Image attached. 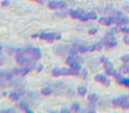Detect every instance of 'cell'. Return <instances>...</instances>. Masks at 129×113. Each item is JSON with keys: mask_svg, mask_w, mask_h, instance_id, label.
Wrapping results in <instances>:
<instances>
[{"mask_svg": "<svg viewBox=\"0 0 129 113\" xmlns=\"http://www.w3.org/2000/svg\"><path fill=\"white\" fill-rule=\"evenodd\" d=\"M94 79H95L96 82L101 83V84L105 85V86H109V85L111 84V80H110L107 76L102 75V73H98V75H95L94 76Z\"/></svg>", "mask_w": 129, "mask_h": 113, "instance_id": "52a82bcc", "label": "cell"}, {"mask_svg": "<svg viewBox=\"0 0 129 113\" xmlns=\"http://www.w3.org/2000/svg\"><path fill=\"white\" fill-rule=\"evenodd\" d=\"M58 7L60 9H66L67 8V4L64 1H58Z\"/></svg>", "mask_w": 129, "mask_h": 113, "instance_id": "cb8c5ba5", "label": "cell"}, {"mask_svg": "<svg viewBox=\"0 0 129 113\" xmlns=\"http://www.w3.org/2000/svg\"><path fill=\"white\" fill-rule=\"evenodd\" d=\"M83 13H84V10H83L82 8H79V9H70V10H69V15H70L73 18H76V19H79V17L82 16Z\"/></svg>", "mask_w": 129, "mask_h": 113, "instance_id": "30bf717a", "label": "cell"}, {"mask_svg": "<svg viewBox=\"0 0 129 113\" xmlns=\"http://www.w3.org/2000/svg\"><path fill=\"white\" fill-rule=\"evenodd\" d=\"M88 101L91 103H93V104H95V103L99 101V96L96 95V94H94V93L89 94V95H88Z\"/></svg>", "mask_w": 129, "mask_h": 113, "instance_id": "e0dca14e", "label": "cell"}, {"mask_svg": "<svg viewBox=\"0 0 129 113\" xmlns=\"http://www.w3.org/2000/svg\"><path fill=\"white\" fill-rule=\"evenodd\" d=\"M66 62L69 64L71 69L75 70H80V64L79 62H82V58H79L77 54H69L66 59Z\"/></svg>", "mask_w": 129, "mask_h": 113, "instance_id": "7a4b0ae2", "label": "cell"}, {"mask_svg": "<svg viewBox=\"0 0 129 113\" xmlns=\"http://www.w3.org/2000/svg\"><path fill=\"white\" fill-rule=\"evenodd\" d=\"M2 5H4V6H8V5H9V1H8V0H6V1L2 2Z\"/></svg>", "mask_w": 129, "mask_h": 113, "instance_id": "1f68e13d", "label": "cell"}, {"mask_svg": "<svg viewBox=\"0 0 129 113\" xmlns=\"http://www.w3.org/2000/svg\"><path fill=\"white\" fill-rule=\"evenodd\" d=\"M71 110H73V111H75V112L80 111V105L78 104V103H74V104L71 105Z\"/></svg>", "mask_w": 129, "mask_h": 113, "instance_id": "603a6c76", "label": "cell"}, {"mask_svg": "<svg viewBox=\"0 0 129 113\" xmlns=\"http://www.w3.org/2000/svg\"><path fill=\"white\" fill-rule=\"evenodd\" d=\"M48 7H49L50 9H58V1L57 0H52V1H50L49 4H48Z\"/></svg>", "mask_w": 129, "mask_h": 113, "instance_id": "ffe728a7", "label": "cell"}, {"mask_svg": "<svg viewBox=\"0 0 129 113\" xmlns=\"http://www.w3.org/2000/svg\"><path fill=\"white\" fill-rule=\"evenodd\" d=\"M121 61H122L123 63H129V56H128V54H127V56L121 57Z\"/></svg>", "mask_w": 129, "mask_h": 113, "instance_id": "d4e9b609", "label": "cell"}, {"mask_svg": "<svg viewBox=\"0 0 129 113\" xmlns=\"http://www.w3.org/2000/svg\"><path fill=\"white\" fill-rule=\"evenodd\" d=\"M104 68H105V72H107L108 75H112V76H113V73H114V71H116V70H114L112 63L108 59L104 61Z\"/></svg>", "mask_w": 129, "mask_h": 113, "instance_id": "9c48e42d", "label": "cell"}, {"mask_svg": "<svg viewBox=\"0 0 129 113\" xmlns=\"http://www.w3.org/2000/svg\"><path fill=\"white\" fill-rule=\"evenodd\" d=\"M116 79H117V82H118L119 84L125 85V86L129 87V78H126V77H122V76H120V77L116 78Z\"/></svg>", "mask_w": 129, "mask_h": 113, "instance_id": "5bb4252c", "label": "cell"}, {"mask_svg": "<svg viewBox=\"0 0 129 113\" xmlns=\"http://www.w3.org/2000/svg\"><path fill=\"white\" fill-rule=\"evenodd\" d=\"M103 48V42H96L93 45H89V51H99Z\"/></svg>", "mask_w": 129, "mask_h": 113, "instance_id": "4fadbf2b", "label": "cell"}, {"mask_svg": "<svg viewBox=\"0 0 129 113\" xmlns=\"http://www.w3.org/2000/svg\"><path fill=\"white\" fill-rule=\"evenodd\" d=\"M19 105H20V107H22L24 111H26L27 113H32V112H33L32 110H29V106L26 104V102H24V101H22V102L19 103Z\"/></svg>", "mask_w": 129, "mask_h": 113, "instance_id": "d6986e66", "label": "cell"}, {"mask_svg": "<svg viewBox=\"0 0 129 113\" xmlns=\"http://www.w3.org/2000/svg\"><path fill=\"white\" fill-rule=\"evenodd\" d=\"M39 37L42 39V40L49 41V42H53L56 40H60L61 39V34L59 33H54V32H51V33H48V32H43L39 35Z\"/></svg>", "mask_w": 129, "mask_h": 113, "instance_id": "277c9868", "label": "cell"}, {"mask_svg": "<svg viewBox=\"0 0 129 113\" xmlns=\"http://www.w3.org/2000/svg\"><path fill=\"white\" fill-rule=\"evenodd\" d=\"M39 35H40V34H33V35H32V37H33V39H36V37H39Z\"/></svg>", "mask_w": 129, "mask_h": 113, "instance_id": "d6a6232c", "label": "cell"}, {"mask_svg": "<svg viewBox=\"0 0 129 113\" xmlns=\"http://www.w3.org/2000/svg\"><path fill=\"white\" fill-rule=\"evenodd\" d=\"M77 93L79 94L80 96H85V95H86V93H87V88L85 86H78Z\"/></svg>", "mask_w": 129, "mask_h": 113, "instance_id": "ac0fdd59", "label": "cell"}, {"mask_svg": "<svg viewBox=\"0 0 129 113\" xmlns=\"http://www.w3.org/2000/svg\"><path fill=\"white\" fill-rule=\"evenodd\" d=\"M80 76H82L83 78H87V77H88V70H85V69H84V70L80 72Z\"/></svg>", "mask_w": 129, "mask_h": 113, "instance_id": "4316f807", "label": "cell"}, {"mask_svg": "<svg viewBox=\"0 0 129 113\" xmlns=\"http://www.w3.org/2000/svg\"><path fill=\"white\" fill-rule=\"evenodd\" d=\"M103 43H104V45H107L109 48H113L118 44L117 43V39L114 37V35H110V34H108V35H105L103 37Z\"/></svg>", "mask_w": 129, "mask_h": 113, "instance_id": "8992f818", "label": "cell"}, {"mask_svg": "<svg viewBox=\"0 0 129 113\" xmlns=\"http://www.w3.org/2000/svg\"><path fill=\"white\" fill-rule=\"evenodd\" d=\"M123 42H125L126 44H129V37L128 36H125V37H123Z\"/></svg>", "mask_w": 129, "mask_h": 113, "instance_id": "4dcf8cb0", "label": "cell"}, {"mask_svg": "<svg viewBox=\"0 0 129 113\" xmlns=\"http://www.w3.org/2000/svg\"><path fill=\"white\" fill-rule=\"evenodd\" d=\"M35 69H36V71H41L43 69V66L41 63H39V64H36V67H35Z\"/></svg>", "mask_w": 129, "mask_h": 113, "instance_id": "f1b7e54d", "label": "cell"}, {"mask_svg": "<svg viewBox=\"0 0 129 113\" xmlns=\"http://www.w3.org/2000/svg\"><path fill=\"white\" fill-rule=\"evenodd\" d=\"M88 33L89 34H96V33H98V28H91L88 31Z\"/></svg>", "mask_w": 129, "mask_h": 113, "instance_id": "f546056e", "label": "cell"}, {"mask_svg": "<svg viewBox=\"0 0 129 113\" xmlns=\"http://www.w3.org/2000/svg\"><path fill=\"white\" fill-rule=\"evenodd\" d=\"M80 70H75V69L71 68H64V67H56V68L52 69L51 73L56 77H59V76H69V75H74V76H79Z\"/></svg>", "mask_w": 129, "mask_h": 113, "instance_id": "6da1fadb", "label": "cell"}, {"mask_svg": "<svg viewBox=\"0 0 129 113\" xmlns=\"http://www.w3.org/2000/svg\"><path fill=\"white\" fill-rule=\"evenodd\" d=\"M13 72H14V75H20V69L19 68H15L13 70Z\"/></svg>", "mask_w": 129, "mask_h": 113, "instance_id": "83f0119b", "label": "cell"}, {"mask_svg": "<svg viewBox=\"0 0 129 113\" xmlns=\"http://www.w3.org/2000/svg\"><path fill=\"white\" fill-rule=\"evenodd\" d=\"M126 96H120V97H116L113 101H112V104H113L114 107H120L121 104H122V102L126 100Z\"/></svg>", "mask_w": 129, "mask_h": 113, "instance_id": "7c38bea8", "label": "cell"}, {"mask_svg": "<svg viewBox=\"0 0 129 113\" xmlns=\"http://www.w3.org/2000/svg\"><path fill=\"white\" fill-rule=\"evenodd\" d=\"M25 52H26V54L31 58L33 61H38V60H40L41 57H42V52L40 51V49L34 48V47L26 48V49H25Z\"/></svg>", "mask_w": 129, "mask_h": 113, "instance_id": "3957f363", "label": "cell"}, {"mask_svg": "<svg viewBox=\"0 0 129 113\" xmlns=\"http://www.w3.org/2000/svg\"><path fill=\"white\" fill-rule=\"evenodd\" d=\"M20 92H18V91H13L10 94H9V97H10V100H14V101H16V100H18V98L20 97Z\"/></svg>", "mask_w": 129, "mask_h": 113, "instance_id": "9a60e30c", "label": "cell"}, {"mask_svg": "<svg viewBox=\"0 0 129 113\" xmlns=\"http://www.w3.org/2000/svg\"><path fill=\"white\" fill-rule=\"evenodd\" d=\"M96 18H98V14L94 13V11H89V13H83L82 16L79 17V19L83 20V22H86V20L96 19Z\"/></svg>", "mask_w": 129, "mask_h": 113, "instance_id": "ba28073f", "label": "cell"}, {"mask_svg": "<svg viewBox=\"0 0 129 113\" xmlns=\"http://www.w3.org/2000/svg\"><path fill=\"white\" fill-rule=\"evenodd\" d=\"M1 50H2V47H1V45H0V51H1Z\"/></svg>", "mask_w": 129, "mask_h": 113, "instance_id": "836d02e7", "label": "cell"}, {"mask_svg": "<svg viewBox=\"0 0 129 113\" xmlns=\"http://www.w3.org/2000/svg\"><path fill=\"white\" fill-rule=\"evenodd\" d=\"M52 88H50V87H44V88L41 89V94L44 96H48V95H51L52 94Z\"/></svg>", "mask_w": 129, "mask_h": 113, "instance_id": "2e32d148", "label": "cell"}, {"mask_svg": "<svg viewBox=\"0 0 129 113\" xmlns=\"http://www.w3.org/2000/svg\"><path fill=\"white\" fill-rule=\"evenodd\" d=\"M120 31L123 32V33H129V27L126 26V25H122V27H120Z\"/></svg>", "mask_w": 129, "mask_h": 113, "instance_id": "484cf974", "label": "cell"}, {"mask_svg": "<svg viewBox=\"0 0 129 113\" xmlns=\"http://www.w3.org/2000/svg\"><path fill=\"white\" fill-rule=\"evenodd\" d=\"M120 107H122L123 110H128V109H129V100H128V98H126V100L123 101Z\"/></svg>", "mask_w": 129, "mask_h": 113, "instance_id": "7402d4cb", "label": "cell"}, {"mask_svg": "<svg viewBox=\"0 0 129 113\" xmlns=\"http://www.w3.org/2000/svg\"><path fill=\"white\" fill-rule=\"evenodd\" d=\"M99 22H100V24L105 25V26H110L111 24H113V23H112L111 16H109V17H105V16H103V17L99 18Z\"/></svg>", "mask_w": 129, "mask_h": 113, "instance_id": "8fae6325", "label": "cell"}, {"mask_svg": "<svg viewBox=\"0 0 129 113\" xmlns=\"http://www.w3.org/2000/svg\"><path fill=\"white\" fill-rule=\"evenodd\" d=\"M120 72L121 73H129V66H127V63H125L123 66L120 67Z\"/></svg>", "mask_w": 129, "mask_h": 113, "instance_id": "44dd1931", "label": "cell"}, {"mask_svg": "<svg viewBox=\"0 0 129 113\" xmlns=\"http://www.w3.org/2000/svg\"><path fill=\"white\" fill-rule=\"evenodd\" d=\"M111 18H112V23L119 25V26L127 25L129 23V18L123 15H114V16H111Z\"/></svg>", "mask_w": 129, "mask_h": 113, "instance_id": "5b68a950", "label": "cell"}]
</instances>
